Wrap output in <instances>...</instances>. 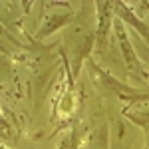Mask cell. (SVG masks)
<instances>
[{
    "label": "cell",
    "instance_id": "cell-1",
    "mask_svg": "<svg viewBox=\"0 0 149 149\" xmlns=\"http://www.w3.org/2000/svg\"><path fill=\"white\" fill-rule=\"evenodd\" d=\"M90 72H92L93 80L100 81V86H102L103 90L115 92L121 100H133V102H137V100H145V97H147V93H137V90H133V88H129V86H125V84L117 81L113 76H109L107 72L100 70L93 62H90Z\"/></svg>",
    "mask_w": 149,
    "mask_h": 149
},
{
    "label": "cell",
    "instance_id": "cell-2",
    "mask_svg": "<svg viewBox=\"0 0 149 149\" xmlns=\"http://www.w3.org/2000/svg\"><path fill=\"white\" fill-rule=\"evenodd\" d=\"M113 32L117 36V44H119V50H121V56H123V62H125L127 70L131 74H135L137 78H143V70H141V62H139L137 54H135V48L129 42V36H127V30L123 26V20L115 18L113 20Z\"/></svg>",
    "mask_w": 149,
    "mask_h": 149
},
{
    "label": "cell",
    "instance_id": "cell-3",
    "mask_svg": "<svg viewBox=\"0 0 149 149\" xmlns=\"http://www.w3.org/2000/svg\"><path fill=\"white\" fill-rule=\"evenodd\" d=\"M97 30H95V44L97 50H105L107 46V32L109 26H113L111 14H113V2H97Z\"/></svg>",
    "mask_w": 149,
    "mask_h": 149
},
{
    "label": "cell",
    "instance_id": "cell-4",
    "mask_svg": "<svg viewBox=\"0 0 149 149\" xmlns=\"http://www.w3.org/2000/svg\"><path fill=\"white\" fill-rule=\"evenodd\" d=\"M113 10L117 12L119 20H125V22H129V24H131V26H133V28L139 32V34H141V38L149 42V26L139 20L137 16H135V12H131L129 8H127L125 2H113Z\"/></svg>",
    "mask_w": 149,
    "mask_h": 149
},
{
    "label": "cell",
    "instance_id": "cell-5",
    "mask_svg": "<svg viewBox=\"0 0 149 149\" xmlns=\"http://www.w3.org/2000/svg\"><path fill=\"white\" fill-rule=\"evenodd\" d=\"M70 16H72V12H54V14H48L46 18H44V24H42V28H40V32L38 36L40 38H46L48 34H52L54 30L58 28H62L64 24L70 20Z\"/></svg>",
    "mask_w": 149,
    "mask_h": 149
},
{
    "label": "cell",
    "instance_id": "cell-6",
    "mask_svg": "<svg viewBox=\"0 0 149 149\" xmlns=\"http://www.w3.org/2000/svg\"><path fill=\"white\" fill-rule=\"evenodd\" d=\"M149 107V105H147ZM127 117L133 121V123H137L139 127H143L145 131L149 133V109H137V111H131V113H127Z\"/></svg>",
    "mask_w": 149,
    "mask_h": 149
},
{
    "label": "cell",
    "instance_id": "cell-7",
    "mask_svg": "<svg viewBox=\"0 0 149 149\" xmlns=\"http://www.w3.org/2000/svg\"><path fill=\"white\" fill-rule=\"evenodd\" d=\"M78 147H80V135L76 129H72L58 145V149H78Z\"/></svg>",
    "mask_w": 149,
    "mask_h": 149
},
{
    "label": "cell",
    "instance_id": "cell-8",
    "mask_svg": "<svg viewBox=\"0 0 149 149\" xmlns=\"http://www.w3.org/2000/svg\"><path fill=\"white\" fill-rule=\"evenodd\" d=\"M0 149H6V147H4V145H0Z\"/></svg>",
    "mask_w": 149,
    "mask_h": 149
},
{
    "label": "cell",
    "instance_id": "cell-9",
    "mask_svg": "<svg viewBox=\"0 0 149 149\" xmlns=\"http://www.w3.org/2000/svg\"><path fill=\"white\" fill-rule=\"evenodd\" d=\"M147 149H149V147H147Z\"/></svg>",
    "mask_w": 149,
    "mask_h": 149
}]
</instances>
